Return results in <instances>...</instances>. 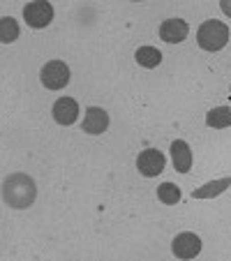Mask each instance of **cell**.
<instances>
[{"label":"cell","mask_w":231,"mask_h":261,"mask_svg":"<svg viewBox=\"0 0 231 261\" xmlns=\"http://www.w3.org/2000/svg\"><path fill=\"white\" fill-rule=\"evenodd\" d=\"M171 250L178 259H194V256L201 252V238L192 231H183L173 238Z\"/></svg>","instance_id":"obj_6"},{"label":"cell","mask_w":231,"mask_h":261,"mask_svg":"<svg viewBox=\"0 0 231 261\" xmlns=\"http://www.w3.org/2000/svg\"><path fill=\"white\" fill-rule=\"evenodd\" d=\"M3 199L10 208H28L37 199V185L28 173H12L3 182Z\"/></svg>","instance_id":"obj_1"},{"label":"cell","mask_w":231,"mask_h":261,"mask_svg":"<svg viewBox=\"0 0 231 261\" xmlns=\"http://www.w3.org/2000/svg\"><path fill=\"white\" fill-rule=\"evenodd\" d=\"M164 162H167V160H164V155L160 153V150H155V148H146V150L137 158V169H139L141 176L155 178L164 171Z\"/></svg>","instance_id":"obj_5"},{"label":"cell","mask_w":231,"mask_h":261,"mask_svg":"<svg viewBox=\"0 0 231 261\" xmlns=\"http://www.w3.org/2000/svg\"><path fill=\"white\" fill-rule=\"evenodd\" d=\"M40 79L49 90H60L69 84V67L63 60H51L42 67Z\"/></svg>","instance_id":"obj_3"},{"label":"cell","mask_w":231,"mask_h":261,"mask_svg":"<svg viewBox=\"0 0 231 261\" xmlns=\"http://www.w3.org/2000/svg\"><path fill=\"white\" fill-rule=\"evenodd\" d=\"M231 185V176H226V178H220V180H213V182H206L203 188H199V190H194L192 192V197L194 199H213V197H217V194H222L226 188Z\"/></svg>","instance_id":"obj_11"},{"label":"cell","mask_w":231,"mask_h":261,"mask_svg":"<svg viewBox=\"0 0 231 261\" xmlns=\"http://www.w3.org/2000/svg\"><path fill=\"white\" fill-rule=\"evenodd\" d=\"M187 33H190V25L183 19H167L160 25V37L169 44H181L183 40H187Z\"/></svg>","instance_id":"obj_8"},{"label":"cell","mask_w":231,"mask_h":261,"mask_svg":"<svg viewBox=\"0 0 231 261\" xmlns=\"http://www.w3.org/2000/svg\"><path fill=\"white\" fill-rule=\"evenodd\" d=\"M206 125L208 127H215V129H224L231 125V107H217L211 109L206 116Z\"/></svg>","instance_id":"obj_13"},{"label":"cell","mask_w":231,"mask_h":261,"mask_svg":"<svg viewBox=\"0 0 231 261\" xmlns=\"http://www.w3.org/2000/svg\"><path fill=\"white\" fill-rule=\"evenodd\" d=\"M197 42L203 51H220L229 42V28L222 21H203L197 30Z\"/></svg>","instance_id":"obj_2"},{"label":"cell","mask_w":231,"mask_h":261,"mask_svg":"<svg viewBox=\"0 0 231 261\" xmlns=\"http://www.w3.org/2000/svg\"><path fill=\"white\" fill-rule=\"evenodd\" d=\"M19 37V23L12 16H3L0 19V42L3 44H12Z\"/></svg>","instance_id":"obj_14"},{"label":"cell","mask_w":231,"mask_h":261,"mask_svg":"<svg viewBox=\"0 0 231 261\" xmlns=\"http://www.w3.org/2000/svg\"><path fill=\"white\" fill-rule=\"evenodd\" d=\"M51 114H54V120L58 125H74L79 118V104L72 97H58L54 109H51Z\"/></svg>","instance_id":"obj_7"},{"label":"cell","mask_w":231,"mask_h":261,"mask_svg":"<svg viewBox=\"0 0 231 261\" xmlns=\"http://www.w3.org/2000/svg\"><path fill=\"white\" fill-rule=\"evenodd\" d=\"M134 60H137L141 67L152 69V67H158V65L162 63V54H160L155 46H139L137 54H134Z\"/></svg>","instance_id":"obj_12"},{"label":"cell","mask_w":231,"mask_h":261,"mask_svg":"<svg viewBox=\"0 0 231 261\" xmlns=\"http://www.w3.org/2000/svg\"><path fill=\"white\" fill-rule=\"evenodd\" d=\"M23 19L30 28H46L54 21V7L51 3H28L23 7Z\"/></svg>","instance_id":"obj_4"},{"label":"cell","mask_w":231,"mask_h":261,"mask_svg":"<svg viewBox=\"0 0 231 261\" xmlns=\"http://www.w3.org/2000/svg\"><path fill=\"white\" fill-rule=\"evenodd\" d=\"M158 197L162 203H167V206H176L178 201H181V190H178V185H173V182H162L158 188Z\"/></svg>","instance_id":"obj_15"},{"label":"cell","mask_w":231,"mask_h":261,"mask_svg":"<svg viewBox=\"0 0 231 261\" xmlns=\"http://www.w3.org/2000/svg\"><path fill=\"white\" fill-rule=\"evenodd\" d=\"M220 7H222V12H224V14L231 19V0H222Z\"/></svg>","instance_id":"obj_16"},{"label":"cell","mask_w":231,"mask_h":261,"mask_svg":"<svg viewBox=\"0 0 231 261\" xmlns=\"http://www.w3.org/2000/svg\"><path fill=\"white\" fill-rule=\"evenodd\" d=\"M109 127V114L99 107L86 109V118H84V132L88 134H102Z\"/></svg>","instance_id":"obj_9"},{"label":"cell","mask_w":231,"mask_h":261,"mask_svg":"<svg viewBox=\"0 0 231 261\" xmlns=\"http://www.w3.org/2000/svg\"><path fill=\"white\" fill-rule=\"evenodd\" d=\"M171 160H173V169L178 173H187L192 169V150L187 146V141L176 139L171 143Z\"/></svg>","instance_id":"obj_10"}]
</instances>
